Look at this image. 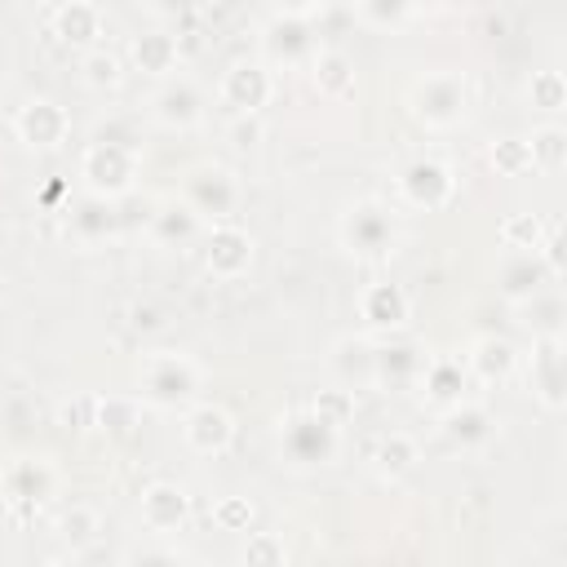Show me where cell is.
<instances>
[{"instance_id": "1", "label": "cell", "mask_w": 567, "mask_h": 567, "mask_svg": "<svg viewBox=\"0 0 567 567\" xmlns=\"http://www.w3.org/2000/svg\"><path fill=\"white\" fill-rule=\"evenodd\" d=\"M199 363L182 350H151L142 359V377H137V390H142V403L151 408H190L195 394H199Z\"/></svg>"}, {"instance_id": "2", "label": "cell", "mask_w": 567, "mask_h": 567, "mask_svg": "<svg viewBox=\"0 0 567 567\" xmlns=\"http://www.w3.org/2000/svg\"><path fill=\"white\" fill-rule=\"evenodd\" d=\"M337 239L350 257L359 261H385L399 248V217L390 204L381 199H359L341 213L337 221Z\"/></svg>"}, {"instance_id": "3", "label": "cell", "mask_w": 567, "mask_h": 567, "mask_svg": "<svg viewBox=\"0 0 567 567\" xmlns=\"http://www.w3.org/2000/svg\"><path fill=\"white\" fill-rule=\"evenodd\" d=\"M408 111L425 128H456L470 115V80L465 71H425L408 89Z\"/></svg>"}, {"instance_id": "4", "label": "cell", "mask_w": 567, "mask_h": 567, "mask_svg": "<svg viewBox=\"0 0 567 567\" xmlns=\"http://www.w3.org/2000/svg\"><path fill=\"white\" fill-rule=\"evenodd\" d=\"M80 182L97 199H124L137 186V151L115 137H97L80 155Z\"/></svg>"}, {"instance_id": "5", "label": "cell", "mask_w": 567, "mask_h": 567, "mask_svg": "<svg viewBox=\"0 0 567 567\" xmlns=\"http://www.w3.org/2000/svg\"><path fill=\"white\" fill-rule=\"evenodd\" d=\"M341 447V430H332L323 416H315L310 408H297L279 421V452L301 465V470H315V465H332Z\"/></svg>"}, {"instance_id": "6", "label": "cell", "mask_w": 567, "mask_h": 567, "mask_svg": "<svg viewBox=\"0 0 567 567\" xmlns=\"http://www.w3.org/2000/svg\"><path fill=\"white\" fill-rule=\"evenodd\" d=\"M394 195H399L403 208L439 213V208H447L452 195H456V173H452V164H443V159H434V155H416V159H408V164L399 168Z\"/></svg>"}, {"instance_id": "7", "label": "cell", "mask_w": 567, "mask_h": 567, "mask_svg": "<svg viewBox=\"0 0 567 567\" xmlns=\"http://www.w3.org/2000/svg\"><path fill=\"white\" fill-rule=\"evenodd\" d=\"M53 487H58V474L40 456H18L0 474V496H4V505L18 523H31L40 514V505L53 496Z\"/></svg>"}, {"instance_id": "8", "label": "cell", "mask_w": 567, "mask_h": 567, "mask_svg": "<svg viewBox=\"0 0 567 567\" xmlns=\"http://www.w3.org/2000/svg\"><path fill=\"white\" fill-rule=\"evenodd\" d=\"M182 199L199 213V221H204V217H208V221H226V217L235 213V204H239V182H235V173L221 168V164H199V168L186 173Z\"/></svg>"}, {"instance_id": "9", "label": "cell", "mask_w": 567, "mask_h": 567, "mask_svg": "<svg viewBox=\"0 0 567 567\" xmlns=\"http://www.w3.org/2000/svg\"><path fill=\"white\" fill-rule=\"evenodd\" d=\"M527 381H532V394L540 399L545 412H563L567 408V354H563V337L558 332H540L532 341Z\"/></svg>"}, {"instance_id": "10", "label": "cell", "mask_w": 567, "mask_h": 567, "mask_svg": "<svg viewBox=\"0 0 567 567\" xmlns=\"http://www.w3.org/2000/svg\"><path fill=\"white\" fill-rule=\"evenodd\" d=\"M217 97L221 106H230L235 115H261V106L275 97V75L266 62H252V58H239L221 71V84H217Z\"/></svg>"}, {"instance_id": "11", "label": "cell", "mask_w": 567, "mask_h": 567, "mask_svg": "<svg viewBox=\"0 0 567 567\" xmlns=\"http://www.w3.org/2000/svg\"><path fill=\"white\" fill-rule=\"evenodd\" d=\"M13 133L31 151H58L71 137V115L53 97H31L13 111Z\"/></svg>"}, {"instance_id": "12", "label": "cell", "mask_w": 567, "mask_h": 567, "mask_svg": "<svg viewBox=\"0 0 567 567\" xmlns=\"http://www.w3.org/2000/svg\"><path fill=\"white\" fill-rule=\"evenodd\" d=\"M248 266H252V235L230 226V221H217L204 239V270L213 279L230 284V279H244Z\"/></svg>"}, {"instance_id": "13", "label": "cell", "mask_w": 567, "mask_h": 567, "mask_svg": "<svg viewBox=\"0 0 567 567\" xmlns=\"http://www.w3.org/2000/svg\"><path fill=\"white\" fill-rule=\"evenodd\" d=\"M182 439L199 456H226L235 443V416L221 403H190L182 416Z\"/></svg>"}, {"instance_id": "14", "label": "cell", "mask_w": 567, "mask_h": 567, "mask_svg": "<svg viewBox=\"0 0 567 567\" xmlns=\"http://www.w3.org/2000/svg\"><path fill=\"white\" fill-rule=\"evenodd\" d=\"M137 514H142V527L155 532V536H173L186 527L190 518V496L182 483H168V478H155L142 487L137 496Z\"/></svg>"}, {"instance_id": "15", "label": "cell", "mask_w": 567, "mask_h": 567, "mask_svg": "<svg viewBox=\"0 0 567 567\" xmlns=\"http://www.w3.org/2000/svg\"><path fill=\"white\" fill-rule=\"evenodd\" d=\"M359 319L372 328V332H399L408 319H412V301L403 292V284H390V279H377L359 292Z\"/></svg>"}, {"instance_id": "16", "label": "cell", "mask_w": 567, "mask_h": 567, "mask_svg": "<svg viewBox=\"0 0 567 567\" xmlns=\"http://www.w3.org/2000/svg\"><path fill=\"white\" fill-rule=\"evenodd\" d=\"M261 44H266V58H270V62H279V66H301V62L315 58V27H310V18L279 13V18L266 27Z\"/></svg>"}, {"instance_id": "17", "label": "cell", "mask_w": 567, "mask_h": 567, "mask_svg": "<svg viewBox=\"0 0 567 567\" xmlns=\"http://www.w3.org/2000/svg\"><path fill=\"white\" fill-rule=\"evenodd\" d=\"M151 120L164 128H195L204 120V93L190 80H164L151 97Z\"/></svg>"}, {"instance_id": "18", "label": "cell", "mask_w": 567, "mask_h": 567, "mask_svg": "<svg viewBox=\"0 0 567 567\" xmlns=\"http://www.w3.org/2000/svg\"><path fill=\"white\" fill-rule=\"evenodd\" d=\"M425 359H430V354H425L416 341H385V346H377V354H372V385H390V390L416 385Z\"/></svg>"}, {"instance_id": "19", "label": "cell", "mask_w": 567, "mask_h": 567, "mask_svg": "<svg viewBox=\"0 0 567 567\" xmlns=\"http://www.w3.org/2000/svg\"><path fill=\"white\" fill-rule=\"evenodd\" d=\"M465 381H470V372H465V363L452 359V354H430L425 368H421V377H416L425 403L439 408V412L465 399Z\"/></svg>"}, {"instance_id": "20", "label": "cell", "mask_w": 567, "mask_h": 567, "mask_svg": "<svg viewBox=\"0 0 567 567\" xmlns=\"http://www.w3.org/2000/svg\"><path fill=\"white\" fill-rule=\"evenodd\" d=\"M492 434H496V416H492L483 403L461 399V403L443 408V439H447L452 447L474 452V447H483Z\"/></svg>"}, {"instance_id": "21", "label": "cell", "mask_w": 567, "mask_h": 567, "mask_svg": "<svg viewBox=\"0 0 567 567\" xmlns=\"http://www.w3.org/2000/svg\"><path fill=\"white\" fill-rule=\"evenodd\" d=\"M545 279H549V270L540 266L536 252H509V257L496 266V292H501L505 301H514V306L532 301Z\"/></svg>"}, {"instance_id": "22", "label": "cell", "mask_w": 567, "mask_h": 567, "mask_svg": "<svg viewBox=\"0 0 567 567\" xmlns=\"http://www.w3.org/2000/svg\"><path fill=\"white\" fill-rule=\"evenodd\" d=\"M53 35L66 44V49H93L97 44V35H102V13H97V4H89V0H62L58 4V13H53Z\"/></svg>"}, {"instance_id": "23", "label": "cell", "mask_w": 567, "mask_h": 567, "mask_svg": "<svg viewBox=\"0 0 567 567\" xmlns=\"http://www.w3.org/2000/svg\"><path fill=\"white\" fill-rule=\"evenodd\" d=\"M514 368H518V350H514V341H505V337H478V341H470L465 372H474L483 385L509 381Z\"/></svg>"}, {"instance_id": "24", "label": "cell", "mask_w": 567, "mask_h": 567, "mask_svg": "<svg viewBox=\"0 0 567 567\" xmlns=\"http://www.w3.org/2000/svg\"><path fill=\"white\" fill-rule=\"evenodd\" d=\"M306 66H310V84H315L319 97L341 102V97L354 93V62L341 49H315V58Z\"/></svg>"}, {"instance_id": "25", "label": "cell", "mask_w": 567, "mask_h": 567, "mask_svg": "<svg viewBox=\"0 0 567 567\" xmlns=\"http://www.w3.org/2000/svg\"><path fill=\"white\" fill-rule=\"evenodd\" d=\"M133 66L142 75H155V80H168L177 66H182V44L168 35V31H142L133 35Z\"/></svg>"}, {"instance_id": "26", "label": "cell", "mask_w": 567, "mask_h": 567, "mask_svg": "<svg viewBox=\"0 0 567 567\" xmlns=\"http://www.w3.org/2000/svg\"><path fill=\"white\" fill-rule=\"evenodd\" d=\"M416 461H421V443H416L412 434H403V430L381 434V439H377V447H372V470H377L385 483H394V478L412 474V470H416Z\"/></svg>"}, {"instance_id": "27", "label": "cell", "mask_w": 567, "mask_h": 567, "mask_svg": "<svg viewBox=\"0 0 567 567\" xmlns=\"http://www.w3.org/2000/svg\"><path fill=\"white\" fill-rule=\"evenodd\" d=\"M195 235H199V213H195L186 199H168V204H159V208L151 213V239H155V244L177 248V244H186V239H195Z\"/></svg>"}, {"instance_id": "28", "label": "cell", "mask_w": 567, "mask_h": 567, "mask_svg": "<svg viewBox=\"0 0 567 567\" xmlns=\"http://www.w3.org/2000/svg\"><path fill=\"white\" fill-rule=\"evenodd\" d=\"M372 354L377 346H368L363 337H341L332 346V368L346 385H372Z\"/></svg>"}, {"instance_id": "29", "label": "cell", "mask_w": 567, "mask_h": 567, "mask_svg": "<svg viewBox=\"0 0 567 567\" xmlns=\"http://www.w3.org/2000/svg\"><path fill=\"white\" fill-rule=\"evenodd\" d=\"M137 421H142L137 399H120V394H97L93 399V425L97 430H106L115 439H128L137 430Z\"/></svg>"}, {"instance_id": "30", "label": "cell", "mask_w": 567, "mask_h": 567, "mask_svg": "<svg viewBox=\"0 0 567 567\" xmlns=\"http://www.w3.org/2000/svg\"><path fill=\"white\" fill-rule=\"evenodd\" d=\"M527 151H532V168H536V173H558V168L567 164V128H563V124H540V128H532Z\"/></svg>"}, {"instance_id": "31", "label": "cell", "mask_w": 567, "mask_h": 567, "mask_svg": "<svg viewBox=\"0 0 567 567\" xmlns=\"http://www.w3.org/2000/svg\"><path fill=\"white\" fill-rule=\"evenodd\" d=\"M80 80L89 84V89H97V93H106V89H120V80H124V62L111 53V49H84L80 53Z\"/></svg>"}, {"instance_id": "32", "label": "cell", "mask_w": 567, "mask_h": 567, "mask_svg": "<svg viewBox=\"0 0 567 567\" xmlns=\"http://www.w3.org/2000/svg\"><path fill=\"white\" fill-rule=\"evenodd\" d=\"M487 164H492V173L496 177H527V173H536L532 168V151H527V137H496L492 146H487Z\"/></svg>"}, {"instance_id": "33", "label": "cell", "mask_w": 567, "mask_h": 567, "mask_svg": "<svg viewBox=\"0 0 567 567\" xmlns=\"http://www.w3.org/2000/svg\"><path fill=\"white\" fill-rule=\"evenodd\" d=\"M545 230H549V221L540 213H509L501 221V244L509 252H536L540 239H545Z\"/></svg>"}, {"instance_id": "34", "label": "cell", "mask_w": 567, "mask_h": 567, "mask_svg": "<svg viewBox=\"0 0 567 567\" xmlns=\"http://www.w3.org/2000/svg\"><path fill=\"white\" fill-rule=\"evenodd\" d=\"M354 13L372 31H399L416 9H412V0H354Z\"/></svg>"}, {"instance_id": "35", "label": "cell", "mask_w": 567, "mask_h": 567, "mask_svg": "<svg viewBox=\"0 0 567 567\" xmlns=\"http://www.w3.org/2000/svg\"><path fill=\"white\" fill-rule=\"evenodd\" d=\"M306 408H310L315 416H323L332 430H346V425L354 421V390H350V385H328V390H319Z\"/></svg>"}, {"instance_id": "36", "label": "cell", "mask_w": 567, "mask_h": 567, "mask_svg": "<svg viewBox=\"0 0 567 567\" xmlns=\"http://www.w3.org/2000/svg\"><path fill=\"white\" fill-rule=\"evenodd\" d=\"M527 102L536 106V111H563L567 106V80H563V71H532V80H527Z\"/></svg>"}, {"instance_id": "37", "label": "cell", "mask_w": 567, "mask_h": 567, "mask_svg": "<svg viewBox=\"0 0 567 567\" xmlns=\"http://www.w3.org/2000/svg\"><path fill=\"white\" fill-rule=\"evenodd\" d=\"M111 221H115V213H111V199H97V195H89L75 213H71V226H75V235L80 239H106L111 235Z\"/></svg>"}, {"instance_id": "38", "label": "cell", "mask_w": 567, "mask_h": 567, "mask_svg": "<svg viewBox=\"0 0 567 567\" xmlns=\"http://www.w3.org/2000/svg\"><path fill=\"white\" fill-rule=\"evenodd\" d=\"M58 532H62V540H66V545L84 549L89 540H97V532H102V518H97V509H93V505H71V509L62 514Z\"/></svg>"}, {"instance_id": "39", "label": "cell", "mask_w": 567, "mask_h": 567, "mask_svg": "<svg viewBox=\"0 0 567 567\" xmlns=\"http://www.w3.org/2000/svg\"><path fill=\"white\" fill-rule=\"evenodd\" d=\"M239 558H244L248 567H279V563L288 558V549H284V540H279L275 532H248Z\"/></svg>"}, {"instance_id": "40", "label": "cell", "mask_w": 567, "mask_h": 567, "mask_svg": "<svg viewBox=\"0 0 567 567\" xmlns=\"http://www.w3.org/2000/svg\"><path fill=\"white\" fill-rule=\"evenodd\" d=\"M213 527L217 532H248L252 527V501L248 496H221L213 505Z\"/></svg>"}, {"instance_id": "41", "label": "cell", "mask_w": 567, "mask_h": 567, "mask_svg": "<svg viewBox=\"0 0 567 567\" xmlns=\"http://www.w3.org/2000/svg\"><path fill=\"white\" fill-rule=\"evenodd\" d=\"M536 257H540V266L549 270V279H563V270H567V261H563V226L554 221L549 230H545V239H540V248H536Z\"/></svg>"}, {"instance_id": "42", "label": "cell", "mask_w": 567, "mask_h": 567, "mask_svg": "<svg viewBox=\"0 0 567 567\" xmlns=\"http://www.w3.org/2000/svg\"><path fill=\"white\" fill-rule=\"evenodd\" d=\"M230 137H235V146H257V142H261V124H257V115H235Z\"/></svg>"}, {"instance_id": "43", "label": "cell", "mask_w": 567, "mask_h": 567, "mask_svg": "<svg viewBox=\"0 0 567 567\" xmlns=\"http://www.w3.org/2000/svg\"><path fill=\"white\" fill-rule=\"evenodd\" d=\"M323 4H328V0H275V9H279V13H292V18H315Z\"/></svg>"}, {"instance_id": "44", "label": "cell", "mask_w": 567, "mask_h": 567, "mask_svg": "<svg viewBox=\"0 0 567 567\" xmlns=\"http://www.w3.org/2000/svg\"><path fill=\"white\" fill-rule=\"evenodd\" d=\"M155 323H159V315H155L151 306H137V310H133V328H155Z\"/></svg>"}, {"instance_id": "45", "label": "cell", "mask_w": 567, "mask_h": 567, "mask_svg": "<svg viewBox=\"0 0 567 567\" xmlns=\"http://www.w3.org/2000/svg\"><path fill=\"white\" fill-rule=\"evenodd\" d=\"M159 4V13H190L199 0H155Z\"/></svg>"}, {"instance_id": "46", "label": "cell", "mask_w": 567, "mask_h": 567, "mask_svg": "<svg viewBox=\"0 0 567 567\" xmlns=\"http://www.w3.org/2000/svg\"><path fill=\"white\" fill-rule=\"evenodd\" d=\"M421 4H434V0H412V9H421Z\"/></svg>"}, {"instance_id": "47", "label": "cell", "mask_w": 567, "mask_h": 567, "mask_svg": "<svg viewBox=\"0 0 567 567\" xmlns=\"http://www.w3.org/2000/svg\"><path fill=\"white\" fill-rule=\"evenodd\" d=\"M35 4H58V0H35Z\"/></svg>"}]
</instances>
